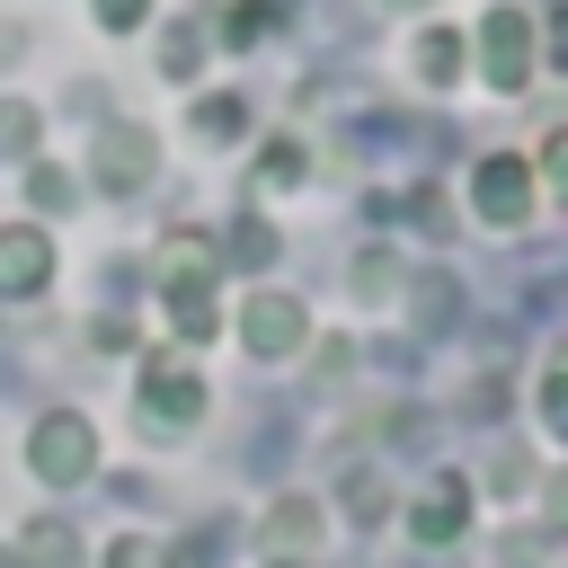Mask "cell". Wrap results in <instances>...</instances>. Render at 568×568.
Wrapping results in <instances>:
<instances>
[{
    "label": "cell",
    "mask_w": 568,
    "mask_h": 568,
    "mask_svg": "<svg viewBox=\"0 0 568 568\" xmlns=\"http://www.w3.org/2000/svg\"><path fill=\"white\" fill-rule=\"evenodd\" d=\"M36 470H44L53 488L89 470V435H80V417H44V435H36Z\"/></svg>",
    "instance_id": "obj_1"
},
{
    "label": "cell",
    "mask_w": 568,
    "mask_h": 568,
    "mask_svg": "<svg viewBox=\"0 0 568 568\" xmlns=\"http://www.w3.org/2000/svg\"><path fill=\"white\" fill-rule=\"evenodd\" d=\"M470 524V497H462V479H435V497H417V541H453Z\"/></svg>",
    "instance_id": "obj_2"
},
{
    "label": "cell",
    "mask_w": 568,
    "mask_h": 568,
    "mask_svg": "<svg viewBox=\"0 0 568 568\" xmlns=\"http://www.w3.org/2000/svg\"><path fill=\"white\" fill-rule=\"evenodd\" d=\"M0 275H9V293H27V284L44 275V248H36V240H0Z\"/></svg>",
    "instance_id": "obj_3"
},
{
    "label": "cell",
    "mask_w": 568,
    "mask_h": 568,
    "mask_svg": "<svg viewBox=\"0 0 568 568\" xmlns=\"http://www.w3.org/2000/svg\"><path fill=\"white\" fill-rule=\"evenodd\" d=\"M151 399H160L169 417H195V382H186V373H160V382H151Z\"/></svg>",
    "instance_id": "obj_4"
},
{
    "label": "cell",
    "mask_w": 568,
    "mask_h": 568,
    "mask_svg": "<svg viewBox=\"0 0 568 568\" xmlns=\"http://www.w3.org/2000/svg\"><path fill=\"white\" fill-rule=\"evenodd\" d=\"M27 550H36V559H71V532L44 515V524H27Z\"/></svg>",
    "instance_id": "obj_5"
},
{
    "label": "cell",
    "mask_w": 568,
    "mask_h": 568,
    "mask_svg": "<svg viewBox=\"0 0 568 568\" xmlns=\"http://www.w3.org/2000/svg\"><path fill=\"white\" fill-rule=\"evenodd\" d=\"M479 195H488V204H497V213H506V204H515V195H524V178H515V169H488V178H479Z\"/></svg>",
    "instance_id": "obj_6"
},
{
    "label": "cell",
    "mask_w": 568,
    "mask_h": 568,
    "mask_svg": "<svg viewBox=\"0 0 568 568\" xmlns=\"http://www.w3.org/2000/svg\"><path fill=\"white\" fill-rule=\"evenodd\" d=\"M248 328H257V346H284V337H293V311H275V302H266Z\"/></svg>",
    "instance_id": "obj_7"
},
{
    "label": "cell",
    "mask_w": 568,
    "mask_h": 568,
    "mask_svg": "<svg viewBox=\"0 0 568 568\" xmlns=\"http://www.w3.org/2000/svg\"><path fill=\"white\" fill-rule=\"evenodd\" d=\"M266 532H275V541H311V515H302V506H275V524H266Z\"/></svg>",
    "instance_id": "obj_8"
},
{
    "label": "cell",
    "mask_w": 568,
    "mask_h": 568,
    "mask_svg": "<svg viewBox=\"0 0 568 568\" xmlns=\"http://www.w3.org/2000/svg\"><path fill=\"white\" fill-rule=\"evenodd\" d=\"M550 426H559V435H568V364H559V373H550Z\"/></svg>",
    "instance_id": "obj_9"
},
{
    "label": "cell",
    "mask_w": 568,
    "mask_h": 568,
    "mask_svg": "<svg viewBox=\"0 0 568 568\" xmlns=\"http://www.w3.org/2000/svg\"><path fill=\"white\" fill-rule=\"evenodd\" d=\"M106 568H151V559H142V541H115V559H106Z\"/></svg>",
    "instance_id": "obj_10"
}]
</instances>
